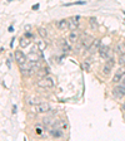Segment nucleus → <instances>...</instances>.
<instances>
[{
  "mask_svg": "<svg viewBox=\"0 0 125 141\" xmlns=\"http://www.w3.org/2000/svg\"><path fill=\"white\" fill-rule=\"evenodd\" d=\"M55 85L54 79L49 77V76H45V77H41V78L38 81V86L40 88H53Z\"/></svg>",
  "mask_w": 125,
  "mask_h": 141,
  "instance_id": "f257e3e1",
  "label": "nucleus"
},
{
  "mask_svg": "<svg viewBox=\"0 0 125 141\" xmlns=\"http://www.w3.org/2000/svg\"><path fill=\"white\" fill-rule=\"evenodd\" d=\"M51 110V106L48 103V102H39L38 105L34 106V111L39 113H46Z\"/></svg>",
  "mask_w": 125,
  "mask_h": 141,
  "instance_id": "f03ea898",
  "label": "nucleus"
},
{
  "mask_svg": "<svg viewBox=\"0 0 125 141\" xmlns=\"http://www.w3.org/2000/svg\"><path fill=\"white\" fill-rule=\"evenodd\" d=\"M99 53H100V57L104 58V59H110V58H113V49H110L109 47H105V45L100 47Z\"/></svg>",
  "mask_w": 125,
  "mask_h": 141,
  "instance_id": "7ed1b4c3",
  "label": "nucleus"
},
{
  "mask_svg": "<svg viewBox=\"0 0 125 141\" xmlns=\"http://www.w3.org/2000/svg\"><path fill=\"white\" fill-rule=\"evenodd\" d=\"M14 57H15V61H16V63L19 66H23V64H25L28 62V57L25 56L21 51H15Z\"/></svg>",
  "mask_w": 125,
  "mask_h": 141,
  "instance_id": "20e7f679",
  "label": "nucleus"
},
{
  "mask_svg": "<svg viewBox=\"0 0 125 141\" xmlns=\"http://www.w3.org/2000/svg\"><path fill=\"white\" fill-rule=\"evenodd\" d=\"M93 40H94V38H93L91 35H89V34H84V35H83V38L80 39L81 47H83L84 49H89V47L91 45Z\"/></svg>",
  "mask_w": 125,
  "mask_h": 141,
  "instance_id": "39448f33",
  "label": "nucleus"
},
{
  "mask_svg": "<svg viewBox=\"0 0 125 141\" xmlns=\"http://www.w3.org/2000/svg\"><path fill=\"white\" fill-rule=\"evenodd\" d=\"M68 22H69V29H70V30H76V29L79 28L80 17L76 15V17L70 18V19H68Z\"/></svg>",
  "mask_w": 125,
  "mask_h": 141,
  "instance_id": "423d86ee",
  "label": "nucleus"
},
{
  "mask_svg": "<svg viewBox=\"0 0 125 141\" xmlns=\"http://www.w3.org/2000/svg\"><path fill=\"white\" fill-rule=\"evenodd\" d=\"M100 47H101V40L99 39V38H95V39L93 40V43H91V45L89 47L88 51L90 52V53H95V52H99Z\"/></svg>",
  "mask_w": 125,
  "mask_h": 141,
  "instance_id": "0eeeda50",
  "label": "nucleus"
},
{
  "mask_svg": "<svg viewBox=\"0 0 125 141\" xmlns=\"http://www.w3.org/2000/svg\"><path fill=\"white\" fill-rule=\"evenodd\" d=\"M113 95L116 98H123L125 96V87H123V86H115L113 88Z\"/></svg>",
  "mask_w": 125,
  "mask_h": 141,
  "instance_id": "6e6552de",
  "label": "nucleus"
},
{
  "mask_svg": "<svg viewBox=\"0 0 125 141\" xmlns=\"http://www.w3.org/2000/svg\"><path fill=\"white\" fill-rule=\"evenodd\" d=\"M49 132H50V135L53 136V137H61L62 136V130H60L56 126L50 127V129H49Z\"/></svg>",
  "mask_w": 125,
  "mask_h": 141,
  "instance_id": "1a4fd4ad",
  "label": "nucleus"
},
{
  "mask_svg": "<svg viewBox=\"0 0 125 141\" xmlns=\"http://www.w3.org/2000/svg\"><path fill=\"white\" fill-rule=\"evenodd\" d=\"M58 29H59V30H66V29H69V22L66 19L59 20V22H58Z\"/></svg>",
  "mask_w": 125,
  "mask_h": 141,
  "instance_id": "9d476101",
  "label": "nucleus"
},
{
  "mask_svg": "<svg viewBox=\"0 0 125 141\" xmlns=\"http://www.w3.org/2000/svg\"><path fill=\"white\" fill-rule=\"evenodd\" d=\"M125 73V69L124 68H120V69H118L116 71V73H115V76L113 77V82L114 83H118V82H120V78H121V76Z\"/></svg>",
  "mask_w": 125,
  "mask_h": 141,
  "instance_id": "9b49d317",
  "label": "nucleus"
},
{
  "mask_svg": "<svg viewBox=\"0 0 125 141\" xmlns=\"http://www.w3.org/2000/svg\"><path fill=\"white\" fill-rule=\"evenodd\" d=\"M69 40H70L71 44H75V43L79 40V33H78L76 30H71V33L69 35Z\"/></svg>",
  "mask_w": 125,
  "mask_h": 141,
  "instance_id": "f8f14e48",
  "label": "nucleus"
},
{
  "mask_svg": "<svg viewBox=\"0 0 125 141\" xmlns=\"http://www.w3.org/2000/svg\"><path fill=\"white\" fill-rule=\"evenodd\" d=\"M115 52L118 53V54H124L125 53V43L124 42H119L118 44H116V47H115Z\"/></svg>",
  "mask_w": 125,
  "mask_h": 141,
  "instance_id": "ddd939ff",
  "label": "nucleus"
},
{
  "mask_svg": "<svg viewBox=\"0 0 125 141\" xmlns=\"http://www.w3.org/2000/svg\"><path fill=\"white\" fill-rule=\"evenodd\" d=\"M36 74H38V76H39L40 78H41V77H45V76H48V74H49V68H39V71H38V72H36Z\"/></svg>",
  "mask_w": 125,
  "mask_h": 141,
  "instance_id": "4468645a",
  "label": "nucleus"
},
{
  "mask_svg": "<svg viewBox=\"0 0 125 141\" xmlns=\"http://www.w3.org/2000/svg\"><path fill=\"white\" fill-rule=\"evenodd\" d=\"M19 43H20V47H21V48H25V47H28V45L30 44V39H29L28 37H23V38H20Z\"/></svg>",
  "mask_w": 125,
  "mask_h": 141,
  "instance_id": "2eb2a0df",
  "label": "nucleus"
},
{
  "mask_svg": "<svg viewBox=\"0 0 125 141\" xmlns=\"http://www.w3.org/2000/svg\"><path fill=\"white\" fill-rule=\"evenodd\" d=\"M55 126H56V127H59V129H60V130H66V127H68V126H66V122H65V121H64V120H58L56 121V124H55Z\"/></svg>",
  "mask_w": 125,
  "mask_h": 141,
  "instance_id": "dca6fc26",
  "label": "nucleus"
},
{
  "mask_svg": "<svg viewBox=\"0 0 125 141\" xmlns=\"http://www.w3.org/2000/svg\"><path fill=\"white\" fill-rule=\"evenodd\" d=\"M60 43H61V49H62V52H66V53H68V52L71 49V48H70V45L68 44V42H66L65 39H61V40H60Z\"/></svg>",
  "mask_w": 125,
  "mask_h": 141,
  "instance_id": "f3484780",
  "label": "nucleus"
},
{
  "mask_svg": "<svg viewBox=\"0 0 125 141\" xmlns=\"http://www.w3.org/2000/svg\"><path fill=\"white\" fill-rule=\"evenodd\" d=\"M39 102L40 101L36 98V97H29L28 101H26V103H28V105H30V106H35V105H38Z\"/></svg>",
  "mask_w": 125,
  "mask_h": 141,
  "instance_id": "a211bd4d",
  "label": "nucleus"
},
{
  "mask_svg": "<svg viewBox=\"0 0 125 141\" xmlns=\"http://www.w3.org/2000/svg\"><path fill=\"white\" fill-rule=\"evenodd\" d=\"M38 32H39L40 37H41L43 39H45L46 37H48V32H46V29H45V28H43V27H40V28L38 29Z\"/></svg>",
  "mask_w": 125,
  "mask_h": 141,
  "instance_id": "6ab92c4d",
  "label": "nucleus"
},
{
  "mask_svg": "<svg viewBox=\"0 0 125 141\" xmlns=\"http://www.w3.org/2000/svg\"><path fill=\"white\" fill-rule=\"evenodd\" d=\"M89 23H90V27L91 29H98V23H96V18H90L89 19Z\"/></svg>",
  "mask_w": 125,
  "mask_h": 141,
  "instance_id": "aec40b11",
  "label": "nucleus"
},
{
  "mask_svg": "<svg viewBox=\"0 0 125 141\" xmlns=\"http://www.w3.org/2000/svg\"><path fill=\"white\" fill-rule=\"evenodd\" d=\"M111 69H113V68L110 67L109 64H106V63H105V66H104V68H103V74L108 76V74L110 73V72H111Z\"/></svg>",
  "mask_w": 125,
  "mask_h": 141,
  "instance_id": "412c9836",
  "label": "nucleus"
},
{
  "mask_svg": "<svg viewBox=\"0 0 125 141\" xmlns=\"http://www.w3.org/2000/svg\"><path fill=\"white\" fill-rule=\"evenodd\" d=\"M118 62H119L120 66H125V53H124V54H120V56H119V61H118Z\"/></svg>",
  "mask_w": 125,
  "mask_h": 141,
  "instance_id": "4be33fe9",
  "label": "nucleus"
},
{
  "mask_svg": "<svg viewBox=\"0 0 125 141\" xmlns=\"http://www.w3.org/2000/svg\"><path fill=\"white\" fill-rule=\"evenodd\" d=\"M36 45H38V48H39L40 51H44V49L46 48V43H45V42H39Z\"/></svg>",
  "mask_w": 125,
  "mask_h": 141,
  "instance_id": "5701e85b",
  "label": "nucleus"
},
{
  "mask_svg": "<svg viewBox=\"0 0 125 141\" xmlns=\"http://www.w3.org/2000/svg\"><path fill=\"white\" fill-rule=\"evenodd\" d=\"M35 131H36L38 135H41V134H43V127H41V126H36V127H35Z\"/></svg>",
  "mask_w": 125,
  "mask_h": 141,
  "instance_id": "b1692460",
  "label": "nucleus"
},
{
  "mask_svg": "<svg viewBox=\"0 0 125 141\" xmlns=\"http://www.w3.org/2000/svg\"><path fill=\"white\" fill-rule=\"evenodd\" d=\"M120 86H123L125 87V73L121 76V78H120Z\"/></svg>",
  "mask_w": 125,
  "mask_h": 141,
  "instance_id": "393cba45",
  "label": "nucleus"
},
{
  "mask_svg": "<svg viewBox=\"0 0 125 141\" xmlns=\"http://www.w3.org/2000/svg\"><path fill=\"white\" fill-rule=\"evenodd\" d=\"M83 68H84V69H86V71H89V69H90V64H89L88 62H85L84 64H83Z\"/></svg>",
  "mask_w": 125,
  "mask_h": 141,
  "instance_id": "a878e982",
  "label": "nucleus"
},
{
  "mask_svg": "<svg viewBox=\"0 0 125 141\" xmlns=\"http://www.w3.org/2000/svg\"><path fill=\"white\" fill-rule=\"evenodd\" d=\"M39 4H35V5H33V8H31V9H33V10H38V9H39Z\"/></svg>",
  "mask_w": 125,
  "mask_h": 141,
  "instance_id": "bb28decb",
  "label": "nucleus"
},
{
  "mask_svg": "<svg viewBox=\"0 0 125 141\" xmlns=\"http://www.w3.org/2000/svg\"><path fill=\"white\" fill-rule=\"evenodd\" d=\"M25 37H28V38H31L33 35H31V34H30V33H26V34H25Z\"/></svg>",
  "mask_w": 125,
  "mask_h": 141,
  "instance_id": "cd10ccee",
  "label": "nucleus"
},
{
  "mask_svg": "<svg viewBox=\"0 0 125 141\" xmlns=\"http://www.w3.org/2000/svg\"><path fill=\"white\" fill-rule=\"evenodd\" d=\"M16 112V106H14V107H13V113H15Z\"/></svg>",
  "mask_w": 125,
  "mask_h": 141,
  "instance_id": "c85d7f7f",
  "label": "nucleus"
},
{
  "mask_svg": "<svg viewBox=\"0 0 125 141\" xmlns=\"http://www.w3.org/2000/svg\"><path fill=\"white\" fill-rule=\"evenodd\" d=\"M8 30H9V32H14V28H13V27H9V29H8Z\"/></svg>",
  "mask_w": 125,
  "mask_h": 141,
  "instance_id": "c756f323",
  "label": "nucleus"
},
{
  "mask_svg": "<svg viewBox=\"0 0 125 141\" xmlns=\"http://www.w3.org/2000/svg\"><path fill=\"white\" fill-rule=\"evenodd\" d=\"M123 110H124V111H125V103H124V105H123Z\"/></svg>",
  "mask_w": 125,
  "mask_h": 141,
  "instance_id": "7c9ffc66",
  "label": "nucleus"
}]
</instances>
